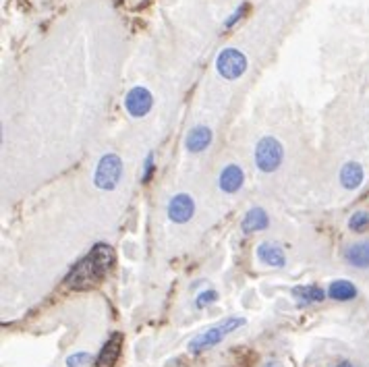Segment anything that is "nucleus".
Here are the masks:
<instances>
[{
	"label": "nucleus",
	"instance_id": "nucleus-18",
	"mask_svg": "<svg viewBox=\"0 0 369 367\" xmlns=\"http://www.w3.org/2000/svg\"><path fill=\"white\" fill-rule=\"evenodd\" d=\"M92 361H94V357L90 353H75V355L66 357V365L68 367H88Z\"/></svg>",
	"mask_w": 369,
	"mask_h": 367
},
{
	"label": "nucleus",
	"instance_id": "nucleus-19",
	"mask_svg": "<svg viewBox=\"0 0 369 367\" xmlns=\"http://www.w3.org/2000/svg\"><path fill=\"white\" fill-rule=\"evenodd\" d=\"M218 299V292L216 290H205V292H201V295L197 297V301H195V305L199 307V309H203L205 305H209V303H214Z\"/></svg>",
	"mask_w": 369,
	"mask_h": 367
},
{
	"label": "nucleus",
	"instance_id": "nucleus-10",
	"mask_svg": "<svg viewBox=\"0 0 369 367\" xmlns=\"http://www.w3.org/2000/svg\"><path fill=\"white\" fill-rule=\"evenodd\" d=\"M268 225H270V218H268L266 210H262V207H251V210L245 214V218H243L241 229H243V233L249 235V233H257V231L268 229Z\"/></svg>",
	"mask_w": 369,
	"mask_h": 367
},
{
	"label": "nucleus",
	"instance_id": "nucleus-8",
	"mask_svg": "<svg viewBox=\"0 0 369 367\" xmlns=\"http://www.w3.org/2000/svg\"><path fill=\"white\" fill-rule=\"evenodd\" d=\"M123 342H125V336L120 332H114L102 346L98 359H96V365L98 367H114V363L118 361L120 353H123Z\"/></svg>",
	"mask_w": 369,
	"mask_h": 367
},
{
	"label": "nucleus",
	"instance_id": "nucleus-12",
	"mask_svg": "<svg viewBox=\"0 0 369 367\" xmlns=\"http://www.w3.org/2000/svg\"><path fill=\"white\" fill-rule=\"evenodd\" d=\"M344 260L355 268H369V241L348 245L344 251Z\"/></svg>",
	"mask_w": 369,
	"mask_h": 367
},
{
	"label": "nucleus",
	"instance_id": "nucleus-13",
	"mask_svg": "<svg viewBox=\"0 0 369 367\" xmlns=\"http://www.w3.org/2000/svg\"><path fill=\"white\" fill-rule=\"evenodd\" d=\"M212 143V131L207 129V127H195V129H191V133L187 135V148H189V152H203L207 145Z\"/></svg>",
	"mask_w": 369,
	"mask_h": 367
},
{
	"label": "nucleus",
	"instance_id": "nucleus-6",
	"mask_svg": "<svg viewBox=\"0 0 369 367\" xmlns=\"http://www.w3.org/2000/svg\"><path fill=\"white\" fill-rule=\"evenodd\" d=\"M152 104H154V98L145 88H133L125 98V106H127L129 114L135 116V118L145 116L147 112L152 110Z\"/></svg>",
	"mask_w": 369,
	"mask_h": 367
},
{
	"label": "nucleus",
	"instance_id": "nucleus-23",
	"mask_svg": "<svg viewBox=\"0 0 369 367\" xmlns=\"http://www.w3.org/2000/svg\"><path fill=\"white\" fill-rule=\"evenodd\" d=\"M334 367H355V365L348 363V361H342V363H338V365H334Z\"/></svg>",
	"mask_w": 369,
	"mask_h": 367
},
{
	"label": "nucleus",
	"instance_id": "nucleus-20",
	"mask_svg": "<svg viewBox=\"0 0 369 367\" xmlns=\"http://www.w3.org/2000/svg\"><path fill=\"white\" fill-rule=\"evenodd\" d=\"M154 154H147V158H145V164H143V177H141V181L143 183H147L152 179V175H154Z\"/></svg>",
	"mask_w": 369,
	"mask_h": 367
},
{
	"label": "nucleus",
	"instance_id": "nucleus-7",
	"mask_svg": "<svg viewBox=\"0 0 369 367\" xmlns=\"http://www.w3.org/2000/svg\"><path fill=\"white\" fill-rule=\"evenodd\" d=\"M193 212H195V201H193V197L187 195V193L175 195V197L170 199V203H168V216H170L173 223H179V225L189 223L191 216H193Z\"/></svg>",
	"mask_w": 369,
	"mask_h": 367
},
{
	"label": "nucleus",
	"instance_id": "nucleus-22",
	"mask_svg": "<svg viewBox=\"0 0 369 367\" xmlns=\"http://www.w3.org/2000/svg\"><path fill=\"white\" fill-rule=\"evenodd\" d=\"M264 367H282V365H280L278 361H270V363H266Z\"/></svg>",
	"mask_w": 369,
	"mask_h": 367
},
{
	"label": "nucleus",
	"instance_id": "nucleus-21",
	"mask_svg": "<svg viewBox=\"0 0 369 367\" xmlns=\"http://www.w3.org/2000/svg\"><path fill=\"white\" fill-rule=\"evenodd\" d=\"M245 11H247V5H243V9H237V11H235V15H233V17L225 23V27H227V29H229V27H233V25H235V23H237V21L245 15Z\"/></svg>",
	"mask_w": 369,
	"mask_h": 367
},
{
	"label": "nucleus",
	"instance_id": "nucleus-15",
	"mask_svg": "<svg viewBox=\"0 0 369 367\" xmlns=\"http://www.w3.org/2000/svg\"><path fill=\"white\" fill-rule=\"evenodd\" d=\"M328 295L334 301H353L357 297V286L351 280H334L328 286Z\"/></svg>",
	"mask_w": 369,
	"mask_h": 367
},
{
	"label": "nucleus",
	"instance_id": "nucleus-2",
	"mask_svg": "<svg viewBox=\"0 0 369 367\" xmlns=\"http://www.w3.org/2000/svg\"><path fill=\"white\" fill-rule=\"evenodd\" d=\"M241 326H245V318H235V316H233V318H227L225 322H220V324H216V326L203 330L201 334H197V336L189 342V349H191V353H201V351H205V349L218 344L220 340H225L231 332H235V330L241 328Z\"/></svg>",
	"mask_w": 369,
	"mask_h": 367
},
{
	"label": "nucleus",
	"instance_id": "nucleus-4",
	"mask_svg": "<svg viewBox=\"0 0 369 367\" xmlns=\"http://www.w3.org/2000/svg\"><path fill=\"white\" fill-rule=\"evenodd\" d=\"M120 177H123V160L116 154L102 156V160L96 168V175H94L96 187L102 191H112L118 185Z\"/></svg>",
	"mask_w": 369,
	"mask_h": 367
},
{
	"label": "nucleus",
	"instance_id": "nucleus-1",
	"mask_svg": "<svg viewBox=\"0 0 369 367\" xmlns=\"http://www.w3.org/2000/svg\"><path fill=\"white\" fill-rule=\"evenodd\" d=\"M112 266H114L112 247L106 243H98L92 247V251L84 260H79L75 266H73V270L64 278V284L73 290L94 288L108 276Z\"/></svg>",
	"mask_w": 369,
	"mask_h": 367
},
{
	"label": "nucleus",
	"instance_id": "nucleus-11",
	"mask_svg": "<svg viewBox=\"0 0 369 367\" xmlns=\"http://www.w3.org/2000/svg\"><path fill=\"white\" fill-rule=\"evenodd\" d=\"M257 257H259V262H264L266 266H272V268H282L286 264L284 251L274 243H262L257 247Z\"/></svg>",
	"mask_w": 369,
	"mask_h": 367
},
{
	"label": "nucleus",
	"instance_id": "nucleus-3",
	"mask_svg": "<svg viewBox=\"0 0 369 367\" xmlns=\"http://www.w3.org/2000/svg\"><path fill=\"white\" fill-rule=\"evenodd\" d=\"M284 158L282 143L276 137H264L259 139L255 148V164L262 173H274Z\"/></svg>",
	"mask_w": 369,
	"mask_h": 367
},
{
	"label": "nucleus",
	"instance_id": "nucleus-17",
	"mask_svg": "<svg viewBox=\"0 0 369 367\" xmlns=\"http://www.w3.org/2000/svg\"><path fill=\"white\" fill-rule=\"evenodd\" d=\"M369 227V214L367 212H355L348 220V229L359 233V231H365Z\"/></svg>",
	"mask_w": 369,
	"mask_h": 367
},
{
	"label": "nucleus",
	"instance_id": "nucleus-16",
	"mask_svg": "<svg viewBox=\"0 0 369 367\" xmlns=\"http://www.w3.org/2000/svg\"><path fill=\"white\" fill-rule=\"evenodd\" d=\"M294 299H299L303 303H322L326 299L324 288H320L318 284H305V286H294L292 288Z\"/></svg>",
	"mask_w": 369,
	"mask_h": 367
},
{
	"label": "nucleus",
	"instance_id": "nucleus-14",
	"mask_svg": "<svg viewBox=\"0 0 369 367\" xmlns=\"http://www.w3.org/2000/svg\"><path fill=\"white\" fill-rule=\"evenodd\" d=\"M363 166L359 162H346L340 170V183L344 189H357L363 183Z\"/></svg>",
	"mask_w": 369,
	"mask_h": 367
},
{
	"label": "nucleus",
	"instance_id": "nucleus-5",
	"mask_svg": "<svg viewBox=\"0 0 369 367\" xmlns=\"http://www.w3.org/2000/svg\"><path fill=\"white\" fill-rule=\"evenodd\" d=\"M216 68L225 79H239L247 71V56L237 48H227L218 54Z\"/></svg>",
	"mask_w": 369,
	"mask_h": 367
},
{
	"label": "nucleus",
	"instance_id": "nucleus-9",
	"mask_svg": "<svg viewBox=\"0 0 369 367\" xmlns=\"http://www.w3.org/2000/svg\"><path fill=\"white\" fill-rule=\"evenodd\" d=\"M245 175L241 170V166L237 164H229L222 173H220V189L225 193H235L243 187Z\"/></svg>",
	"mask_w": 369,
	"mask_h": 367
}]
</instances>
